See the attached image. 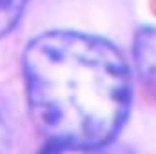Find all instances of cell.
<instances>
[{"instance_id":"obj_1","label":"cell","mask_w":156,"mask_h":154,"mask_svg":"<svg viewBox=\"0 0 156 154\" xmlns=\"http://www.w3.org/2000/svg\"><path fill=\"white\" fill-rule=\"evenodd\" d=\"M26 102L47 143L105 145L122 131L133 100L125 56L104 38L49 31L22 54Z\"/></svg>"},{"instance_id":"obj_2","label":"cell","mask_w":156,"mask_h":154,"mask_svg":"<svg viewBox=\"0 0 156 154\" xmlns=\"http://www.w3.org/2000/svg\"><path fill=\"white\" fill-rule=\"evenodd\" d=\"M134 64L147 91L156 96V27L142 29L134 38Z\"/></svg>"},{"instance_id":"obj_3","label":"cell","mask_w":156,"mask_h":154,"mask_svg":"<svg viewBox=\"0 0 156 154\" xmlns=\"http://www.w3.org/2000/svg\"><path fill=\"white\" fill-rule=\"evenodd\" d=\"M38 154H131L125 147L115 142L105 145H66V143H47Z\"/></svg>"},{"instance_id":"obj_4","label":"cell","mask_w":156,"mask_h":154,"mask_svg":"<svg viewBox=\"0 0 156 154\" xmlns=\"http://www.w3.org/2000/svg\"><path fill=\"white\" fill-rule=\"evenodd\" d=\"M29 0H0V38L9 35L22 20Z\"/></svg>"},{"instance_id":"obj_5","label":"cell","mask_w":156,"mask_h":154,"mask_svg":"<svg viewBox=\"0 0 156 154\" xmlns=\"http://www.w3.org/2000/svg\"><path fill=\"white\" fill-rule=\"evenodd\" d=\"M9 151H11V131L0 111V154H9Z\"/></svg>"}]
</instances>
